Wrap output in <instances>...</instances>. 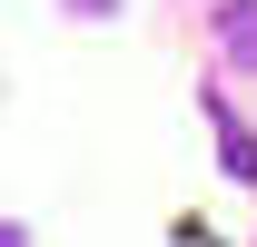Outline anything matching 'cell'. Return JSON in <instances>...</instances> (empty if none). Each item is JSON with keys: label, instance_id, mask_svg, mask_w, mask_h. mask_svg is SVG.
Wrapping results in <instances>:
<instances>
[{"label": "cell", "instance_id": "cell-3", "mask_svg": "<svg viewBox=\"0 0 257 247\" xmlns=\"http://www.w3.org/2000/svg\"><path fill=\"white\" fill-rule=\"evenodd\" d=\"M69 10H79V20H119V0H69Z\"/></svg>", "mask_w": 257, "mask_h": 247}, {"label": "cell", "instance_id": "cell-1", "mask_svg": "<svg viewBox=\"0 0 257 247\" xmlns=\"http://www.w3.org/2000/svg\"><path fill=\"white\" fill-rule=\"evenodd\" d=\"M208 119H218V158H227V178L257 188V139H247V119H237L227 99H208Z\"/></svg>", "mask_w": 257, "mask_h": 247}, {"label": "cell", "instance_id": "cell-2", "mask_svg": "<svg viewBox=\"0 0 257 247\" xmlns=\"http://www.w3.org/2000/svg\"><path fill=\"white\" fill-rule=\"evenodd\" d=\"M218 50H227V69H257V0H227L218 10Z\"/></svg>", "mask_w": 257, "mask_h": 247}]
</instances>
